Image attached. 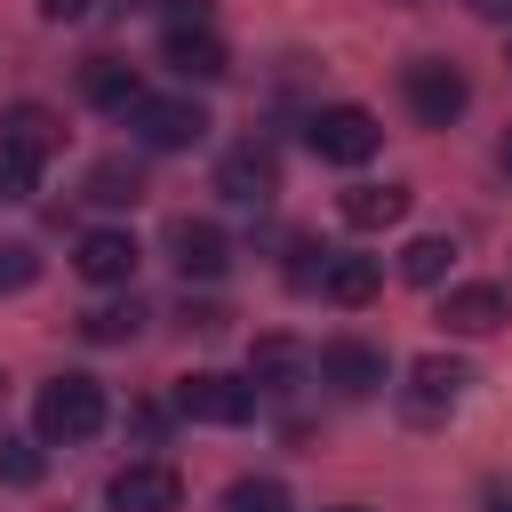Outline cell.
<instances>
[{
  "label": "cell",
  "instance_id": "11",
  "mask_svg": "<svg viewBox=\"0 0 512 512\" xmlns=\"http://www.w3.org/2000/svg\"><path fill=\"white\" fill-rule=\"evenodd\" d=\"M168 256H176L184 280H224L232 240H224V224H208V216H176V224H168Z\"/></svg>",
  "mask_w": 512,
  "mask_h": 512
},
{
  "label": "cell",
  "instance_id": "26",
  "mask_svg": "<svg viewBox=\"0 0 512 512\" xmlns=\"http://www.w3.org/2000/svg\"><path fill=\"white\" fill-rule=\"evenodd\" d=\"M40 16H48V24H80V16H88V0H40Z\"/></svg>",
  "mask_w": 512,
  "mask_h": 512
},
{
  "label": "cell",
  "instance_id": "14",
  "mask_svg": "<svg viewBox=\"0 0 512 512\" xmlns=\"http://www.w3.org/2000/svg\"><path fill=\"white\" fill-rule=\"evenodd\" d=\"M376 280H384L376 256H328V248H320V296H328V304H368Z\"/></svg>",
  "mask_w": 512,
  "mask_h": 512
},
{
  "label": "cell",
  "instance_id": "9",
  "mask_svg": "<svg viewBox=\"0 0 512 512\" xmlns=\"http://www.w3.org/2000/svg\"><path fill=\"white\" fill-rule=\"evenodd\" d=\"M216 192L232 200V208H264L272 192H280V160H272V144H232L224 160H216Z\"/></svg>",
  "mask_w": 512,
  "mask_h": 512
},
{
  "label": "cell",
  "instance_id": "28",
  "mask_svg": "<svg viewBox=\"0 0 512 512\" xmlns=\"http://www.w3.org/2000/svg\"><path fill=\"white\" fill-rule=\"evenodd\" d=\"M496 160H504V176H512V128H504V144H496Z\"/></svg>",
  "mask_w": 512,
  "mask_h": 512
},
{
  "label": "cell",
  "instance_id": "8",
  "mask_svg": "<svg viewBox=\"0 0 512 512\" xmlns=\"http://www.w3.org/2000/svg\"><path fill=\"white\" fill-rule=\"evenodd\" d=\"M464 384H472V368H464L456 352H424V360L408 368V392H400V408H408L416 424H440V416L464 400Z\"/></svg>",
  "mask_w": 512,
  "mask_h": 512
},
{
  "label": "cell",
  "instance_id": "17",
  "mask_svg": "<svg viewBox=\"0 0 512 512\" xmlns=\"http://www.w3.org/2000/svg\"><path fill=\"white\" fill-rule=\"evenodd\" d=\"M304 376V344H288V336H264L256 352H248V384L256 392H288Z\"/></svg>",
  "mask_w": 512,
  "mask_h": 512
},
{
  "label": "cell",
  "instance_id": "13",
  "mask_svg": "<svg viewBox=\"0 0 512 512\" xmlns=\"http://www.w3.org/2000/svg\"><path fill=\"white\" fill-rule=\"evenodd\" d=\"M440 320H448L456 336H496V328L512 320V296H504L496 280H456V288L440 296Z\"/></svg>",
  "mask_w": 512,
  "mask_h": 512
},
{
  "label": "cell",
  "instance_id": "10",
  "mask_svg": "<svg viewBox=\"0 0 512 512\" xmlns=\"http://www.w3.org/2000/svg\"><path fill=\"white\" fill-rule=\"evenodd\" d=\"M320 384L336 400H368V392H384V352L360 336H336V344H320Z\"/></svg>",
  "mask_w": 512,
  "mask_h": 512
},
{
  "label": "cell",
  "instance_id": "3",
  "mask_svg": "<svg viewBox=\"0 0 512 512\" xmlns=\"http://www.w3.org/2000/svg\"><path fill=\"white\" fill-rule=\"evenodd\" d=\"M400 96H408V112H416L424 128H456L464 104H472V80H464L448 56H416V64L400 72Z\"/></svg>",
  "mask_w": 512,
  "mask_h": 512
},
{
  "label": "cell",
  "instance_id": "27",
  "mask_svg": "<svg viewBox=\"0 0 512 512\" xmlns=\"http://www.w3.org/2000/svg\"><path fill=\"white\" fill-rule=\"evenodd\" d=\"M472 16H488V24H512V0H472Z\"/></svg>",
  "mask_w": 512,
  "mask_h": 512
},
{
  "label": "cell",
  "instance_id": "2",
  "mask_svg": "<svg viewBox=\"0 0 512 512\" xmlns=\"http://www.w3.org/2000/svg\"><path fill=\"white\" fill-rule=\"evenodd\" d=\"M120 120H128V136H136L144 152H192V144L208 136L200 96H136Z\"/></svg>",
  "mask_w": 512,
  "mask_h": 512
},
{
  "label": "cell",
  "instance_id": "5",
  "mask_svg": "<svg viewBox=\"0 0 512 512\" xmlns=\"http://www.w3.org/2000/svg\"><path fill=\"white\" fill-rule=\"evenodd\" d=\"M256 384L248 376H224V368H192L184 384H176V408L192 416V424H248L256 416Z\"/></svg>",
  "mask_w": 512,
  "mask_h": 512
},
{
  "label": "cell",
  "instance_id": "19",
  "mask_svg": "<svg viewBox=\"0 0 512 512\" xmlns=\"http://www.w3.org/2000/svg\"><path fill=\"white\" fill-rule=\"evenodd\" d=\"M144 328V304L136 296H120V304H96V312H80V336L88 344H128Z\"/></svg>",
  "mask_w": 512,
  "mask_h": 512
},
{
  "label": "cell",
  "instance_id": "6",
  "mask_svg": "<svg viewBox=\"0 0 512 512\" xmlns=\"http://www.w3.org/2000/svg\"><path fill=\"white\" fill-rule=\"evenodd\" d=\"M104 512H184V480L160 456H136L104 480Z\"/></svg>",
  "mask_w": 512,
  "mask_h": 512
},
{
  "label": "cell",
  "instance_id": "21",
  "mask_svg": "<svg viewBox=\"0 0 512 512\" xmlns=\"http://www.w3.org/2000/svg\"><path fill=\"white\" fill-rule=\"evenodd\" d=\"M0 136H8V144H24V152H48V144H56L64 128H56V112H48V104H16Z\"/></svg>",
  "mask_w": 512,
  "mask_h": 512
},
{
  "label": "cell",
  "instance_id": "20",
  "mask_svg": "<svg viewBox=\"0 0 512 512\" xmlns=\"http://www.w3.org/2000/svg\"><path fill=\"white\" fill-rule=\"evenodd\" d=\"M88 200H104V208H136V200H144V176H136L128 160H96V168H88Z\"/></svg>",
  "mask_w": 512,
  "mask_h": 512
},
{
  "label": "cell",
  "instance_id": "15",
  "mask_svg": "<svg viewBox=\"0 0 512 512\" xmlns=\"http://www.w3.org/2000/svg\"><path fill=\"white\" fill-rule=\"evenodd\" d=\"M336 208H344V224L384 232V224H400V216H408V184H352Z\"/></svg>",
  "mask_w": 512,
  "mask_h": 512
},
{
  "label": "cell",
  "instance_id": "22",
  "mask_svg": "<svg viewBox=\"0 0 512 512\" xmlns=\"http://www.w3.org/2000/svg\"><path fill=\"white\" fill-rule=\"evenodd\" d=\"M40 472H48V456H40V432H32V440L0 432V480H8V488H32Z\"/></svg>",
  "mask_w": 512,
  "mask_h": 512
},
{
  "label": "cell",
  "instance_id": "18",
  "mask_svg": "<svg viewBox=\"0 0 512 512\" xmlns=\"http://www.w3.org/2000/svg\"><path fill=\"white\" fill-rule=\"evenodd\" d=\"M400 272H408L416 288H440V280L456 272V240H448V232H424V240H408V248H400Z\"/></svg>",
  "mask_w": 512,
  "mask_h": 512
},
{
  "label": "cell",
  "instance_id": "30",
  "mask_svg": "<svg viewBox=\"0 0 512 512\" xmlns=\"http://www.w3.org/2000/svg\"><path fill=\"white\" fill-rule=\"evenodd\" d=\"M496 512H512V504H496Z\"/></svg>",
  "mask_w": 512,
  "mask_h": 512
},
{
  "label": "cell",
  "instance_id": "1",
  "mask_svg": "<svg viewBox=\"0 0 512 512\" xmlns=\"http://www.w3.org/2000/svg\"><path fill=\"white\" fill-rule=\"evenodd\" d=\"M32 432H40V448H80V440H96V432H104V384L80 376V368L48 376L40 400H32Z\"/></svg>",
  "mask_w": 512,
  "mask_h": 512
},
{
  "label": "cell",
  "instance_id": "4",
  "mask_svg": "<svg viewBox=\"0 0 512 512\" xmlns=\"http://www.w3.org/2000/svg\"><path fill=\"white\" fill-rule=\"evenodd\" d=\"M304 144H312L328 168H360V160L384 144V128H376L368 104H320V112L304 120Z\"/></svg>",
  "mask_w": 512,
  "mask_h": 512
},
{
  "label": "cell",
  "instance_id": "12",
  "mask_svg": "<svg viewBox=\"0 0 512 512\" xmlns=\"http://www.w3.org/2000/svg\"><path fill=\"white\" fill-rule=\"evenodd\" d=\"M72 272H80V280H96V288H128V280H136V232H120V224L80 232Z\"/></svg>",
  "mask_w": 512,
  "mask_h": 512
},
{
  "label": "cell",
  "instance_id": "25",
  "mask_svg": "<svg viewBox=\"0 0 512 512\" xmlns=\"http://www.w3.org/2000/svg\"><path fill=\"white\" fill-rule=\"evenodd\" d=\"M32 280H40V248L32 240H0V296H16Z\"/></svg>",
  "mask_w": 512,
  "mask_h": 512
},
{
  "label": "cell",
  "instance_id": "29",
  "mask_svg": "<svg viewBox=\"0 0 512 512\" xmlns=\"http://www.w3.org/2000/svg\"><path fill=\"white\" fill-rule=\"evenodd\" d=\"M328 512H360V504H328Z\"/></svg>",
  "mask_w": 512,
  "mask_h": 512
},
{
  "label": "cell",
  "instance_id": "16",
  "mask_svg": "<svg viewBox=\"0 0 512 512\" xmlns=\"http://www.w3.org/2000/svg\"><path fill=\"white\" fill-rule=\"evenodd\" d=\"M80 96H88V104H104V112H128V104L144 96V80H136L120 56H88V72H80Z\"/></svg>",
  "mask_w": 512,
  "mask_h": 512
},
{
  "label": "cell",
  "instance_id": "23",
  "mask_svg": "<svg viewBox=\"0 0 512 512\" xmlns=\"http://www.w3.org/2000/svg\"><path fill=\"white\" fill-rule=\"evenodd\" d=\"M32 184H40V152L0 136V200H32Z\"/></svg>",
  "mask_w": 512,
  "mask_h": 512
},
{
  "label": "cell",
  "instance_id": "24",
  "mask_svg": "<svg viewBox=\"0 0 512 512\" xmlns=\"http://www.w3.org/2000/svg\"><path fill=\"white\" fill-rule=\"evenodd\" d=\"M224 512H288V488L248 472V480H232V488H224Z\"/></svg>",
  "mask_w": 512,
  "mask_h": 512
},
{
  "label": "cell",
  "instance_id": "7",
  "mask_svg": "<svg viewBox=\"0 0 512 512\" xmlns=\"http://www.w3.org/2000/svg\"><path fill=\"white\" fill-rule=\"evenodd\" d=\"M160 64H168L176 80H224V72H232V56H224V40H216L208 16H168V32H160Z\"/></svg>",
  "mask_w": 512,
  "mask_h": 512
}]
</instances>
